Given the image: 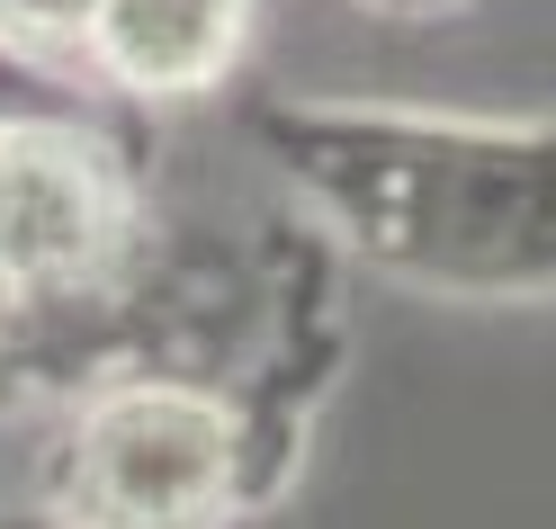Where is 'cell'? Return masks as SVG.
Segmentation results:
<instances>
[{
  "label": "cell",
  "instance_id": "cell-1",
  "mask_svg": "<svg viewBox=\"0 0 556 529\" xmlns=\"http://www.w3.org/2000/svg\"><path fill=\"white\" fill-rule=\"evenodd\" d=\"M242 135L332 261L431 305H556V109L269 90Z\"/></svg>",
  "mask_w": 556,
  "mask_h": 529
},
{
  "label": "cell",
  "instance_id": "cell-2",
  "mask_svg": "<svg viewBox=\"0 0 556 529\" xmlns=\"http://www.w3.org/2000/svg\"><path fill=\"white\" fill-rule=\"evenodd\" d=\"M305 457L189 360L90 368L37 457V493L73 529H242Z\"/></svg>",
  "mask_w": 556,
  "mask_h": 529
},
{
  "label": "cell",
  "instance_id": "cell-3",
  "mask_svg": "<svg viewBox=\"0 0 556 529\" xmlns=\"http://www.w3.org/2000/svg\"><path fill=\"white\" fill-rule=\"evenodd\" d=\"M144 261V189L99 109L0 126V269L27 305H99Z\"/></svg>",
  "mask_w": 556,
  "mask_h": 529
},
{
  "label": "cell",
  "instance_id": "cell-4",
  "mask_svg": "<svg viewBox=\"0 0 556 529\" xmlns=\"http://www.w3.org/2000/svg\"><path fill=\"white\" fill-rule=\"evenodd\" d=\"M252 54V0H99L81 81L135 109L216 99Z\"/></svg>",
  "mask_w": 556,
  "mask_h": 529
},
{
  "label": "cell",
  "instance_id": "cell-5",
  "mask_svg": "<svg viewBox=\"0 0 556 529\" xmlns=\"http://www.w3.org/2000/svg\"><path fill=\"white\" fill-rule=\"evenodd\" d=\"M90 18L99 0H0V46H18L27 63L81 81V54H90ZM90 90V81H81Z\"/></svg>",
  "mask_w": 556,
  "mask_h": 529
},
{
  "label": "cell",
  "instance_id": "cell-6",
  "mask_svg": "<svg viewBox=\"0 0 556 529\" xmlns=\"http://www.w3.org/2000/svg\"><path fill=\"white\" fill-rule=\"evenodd\" d=\"M73 109H99V90L46 73V63H27L18 46H0V126H18V117H73Z\"/></svg>",
  "mask_w": 556,
  "mask_h": 529
},
{
  "label": "cell",
  "instance_id": "cell-7",
  "mask_svg": "<svg viewBox=\"0 0 556 529\" xmlns=\"http://www.w3.org/2000/svg\"><path fill=\"white\" fill-rule=\"evenodd\" d=\"M27 332H37V305H27V288H18L10 269H0V368H10L18 350H27Z\"/></svg>",
  "mask_w": 556,
  "mask_h": 529
},
{
  "label": "cell",
  "instance_id": "cell-8",
  "mask_svg": "<svg viewBox=\"0 0 556 529\" xmlns=\"http://www.w3.org/2000/svg\"><path fill=\"white\" fill-rule=\"evenodd\" d=\"M368 18H458V10H476V0H359Z\"/></svg>",
  "mask_w": 556,
  "mask_h": 529
},
{
  "label": "cell",
  "instance_id": "cell-9",
  "mask_svg": "<svg viewBox=\"0 0 556 529\" xmlns=\"http://www.w3.org/2000/svg\"><path fill=\"white\" fill-rule=\"evenodd\" d=\"M0 529H73V520H63L46 493H18V503H0Z\"/></svg>",
  "mask_w": 556,
  "mask_h": 529
}]
</instances>
